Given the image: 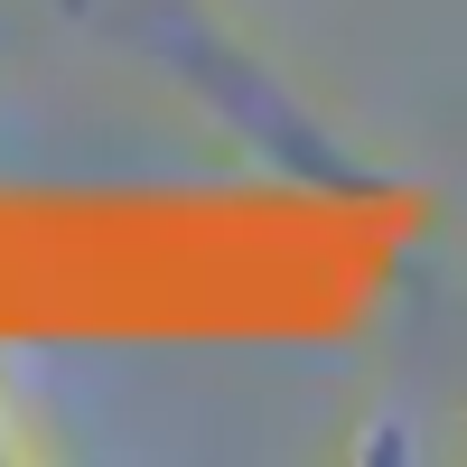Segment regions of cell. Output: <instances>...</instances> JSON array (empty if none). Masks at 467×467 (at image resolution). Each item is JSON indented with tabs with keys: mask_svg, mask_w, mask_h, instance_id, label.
<instances>
[{
	"mask_svg": "<svg viewBox=\"0 0 467 467\" xmlns=\"http://www.w3.org/2000/svg\"><path fill=\"white\" fill-rule=\"evenodd\" d=\"M103 10L112 19H122V28H140V19H169L178 37H187V47H197L215 75H224V85L234 94H253L262 112H271V122H290V103H281V85H271V75L244 57V47H234V37H224V19H215V0H103Z\"/></svg>",
	"mask_w": 467,
	"mask_h": 467,
	"instance_id": "obj_1",
	"label": "cell"
}]
</instances>
